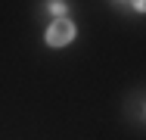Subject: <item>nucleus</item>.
Segmentation results:
<instances>
[{"instance_id":"f257e3e1","label":"nucleus","mask_w":146,"mask_h":140,"mask_svg":"<svg viewBox=\"0 0 146 140\" xmlns=\"http://www.w3.org/2000/svg\"><path fill=\"white\" fill-rule=\"evenodd\" d=\"M75 37V25L68 22V19H56L53 25L47 28V44L50 47H62V44H68Z\"/></svg>"},{"instance_id":"f03ea898","label":"nucleus","mask_w":146,"mask_h":140,"mask_svg":"<svg viewBox=\"0 0 146 140\" xmlns=\"http://www.w3.org/2000/svg\"><path fill=\"white\" fill-rule=\"evenodd\" d=\"M50 13H65V3H62V0H53V3H50Z\"/></svg>"},{"instance_id":"7ed1b4c3","label":"nucleus","mask_w":146,"mask_h":140,"mask_svg":"<svg viewBox=\"0 0 146 140\" xmlns=\"http://www.w3.org/2000/svg\"><path fill=\"white\" fill-rule=\"evenodd\" d=\"M134 6H137V9H143V0H134Z\"/></svg>"}]
</instances>
